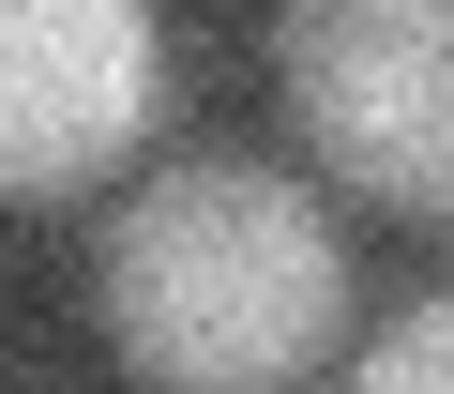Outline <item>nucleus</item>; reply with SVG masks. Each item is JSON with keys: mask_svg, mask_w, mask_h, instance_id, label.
<instances>
[{"mask_svg": "<svg viewBox=\"0 0 454 394\" xmlns=\"http://www.w3.org/2000/svg\"><path fill=\"white\" fill-rule=\"evenodd\" d=\"M91 303L152 394H288L348 334V243L288 167L182 152L106 213Z\"/></svg>", "mask_w": 454, "mask_h": 394, "instance_id": "f257e3e1", "label": "nucleus"}, {"mask_svg": "<svg viewBox=\"0 0 454 394\" xmlns=\"http://www.w3.org/2000/svg\"><path fill=\"white\" fill-rule=\"evenodd\" d=\"M273 91L348 197L454 228V0H288Z\"/></svg>", "mask_w": 454, "mask_h": 394, "instance_id": "f03ea898", "label": "nucleus"}, {"mask_svg": "<svg viewBox=\"0 0 454 394\" xmlns=\"http://www.w3.org/2000/svg\"><path fill=\"white\" fill-rule=\"evenodd\" d=\"M167 106L152 0H0V197H91Z\"/></svg>", "mask_w": 454, "mask_h": 394, "instance_id": "7ed1b4c3", "label": "nucleus"}, {"mask_svg": "<svg viewBox=\"0 0 454 394\" xmlns=\"http://www.w3.org/2000/svg\"><path fill=\"white\" fill-rule=\"evenodd\" d=\"M333 394H454V288H424V303H409V319H394Z\"/></svg>", "mask_w": 454, "mask_h": 394, "instance_id": "20e7f679", "label": "nucleus"}]
</instances>
